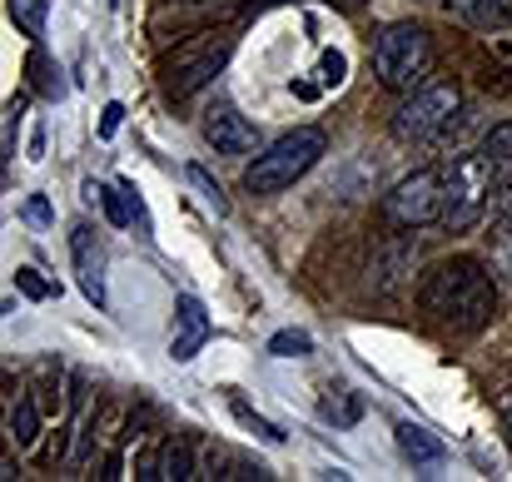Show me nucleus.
<instances>
[{
    "label": "nucleus",
    "instance_id": "nucleus-1",
    "mask_svg": "<svg viewBox=\"0 0 512 482\" xmlns=\"http://www.w3.org/2000/svg\"><path fill=\"white\" fill-rule=\"evenodd\" d=\"M423 309L438 323H453L458 333H478V328H488L493 309H498V284L478 259L458 254V259H443L428 269Z\"/></svg>",
    "mask_w": 512,
    "mask_h": 482
},
{
    "label": "nucleus",
    "instance_id": "nucleus-2",
    "mask_svg": "<svg viewBox=\"0 0 512 482\" xmlns=\"http://www.w3.org/2000/svg\"><path fill=\"white\" fill-rule=\"evenodd\" d=\"M324 150H329L324 130H314V125L289 130L284 140H274L269 150L254 155V164L244 169V189L249 194H284L294 179H304L314 164L324 160Z\"/></svg>",
    "mask_w": 512,
    "mask_h": 482
},
{
    "label": "nucleus",
    "instance_id": "nucleus-3",
    "mask_svg": "<svg viewBox=\"0 0 512 482\" xmlns=\"http://www.w3.org/2000/svg\"><path fill=\"white\" fill-rule=\"evenodd\" d=\"M433 65V40L423 25H383L373 35V75L383 90H413Z\"/></svg>",
    "mask_w": 512,
    "mask_h": 482
},
{
    "label": "nucleus",
    "instance_id": "nucleus-4",
    "mask_svg": "<svg viewBox=\"0 0 512 482\" xmlns=\"http://www.w3.org/2000/svg\"><path fill=\"white\" fill-rule=\"evenodd\" d=\"M493 164L483 160V155H463V160H453L443 169V229L448 234H468V229H478L483 224V214H488V194H493Z\"/></svg>",
    "mask_w": 512,
    "mask_h": 482
},
{
    "label": "nucleus",
    "instance_id": "nucleus-5",
    "mask_svg": "<svg viewBox=\"0 0 512 482\" xmlns=\"http://www.w3.org/2000/svg\"><path fill=\"white\" fill-rule=\"evenodd\" d=\"M383 214L403 229H418V224H433L443 214V169H418L408 179H398L388 194H383Z\"/></svg>",
    "mask_w": 512,
    "mask_h": 482
},
{
    "label": "nucleus",
    "instance_id": "nucleus-6",
    "mask_svg": "<svg viewBox=\"0 0 512 482\" xmlns=\"http://www.w3.org/2000/svg\"><path fill=\"white\" fill-rule=\"evenodd\" d=\"M458 105H463L458 85H428V90H418V95L393 115V135L423 145V140H433L438 130H448V120L458 115Z\"/></svg>",
    "mask_w": 512,
    "mask_h": 482
},
{
    "label": "nucleus",
    "instance_id": "nucleus-7",
    "mask_svg": "<svg viewBox=\"0 0 512 482\" xmlns=\"http://www.w3.org/2000/svg\"><path fill=\"white\" fill-rule=\"evenodd\" d=\"M229 45H234V40L224 35L219 45L209 40V45H199V50H179V55H174V65L165 70V90H170L174 100H189L194 90H204V85H209V80L224 70Z\"/></svg>",
    "mask_w": 512,
    "mask_h": 482
},
{
    "label": "nucleus",
    "instance_id": "nucleus-8",
    "mask_svg": "<svg viewBox=\"0 0 512 482\" xmlns=\"http://www.w3.org/2000/svg\"><path fill=\"white\" fill-rule=\"evenodd\" d=\"M70 259H75V279H80L85 299L95 309H105V269H110V259H105V244H100V234L90 224L70 229Z\"/></svg>",
    "mask_w": 512,
    "mask_h": 482
},
{
    "label": "nucleus",
    "instance_id": "nucleus-9",
    "mask_svg": "<svg viewBox=\"0 0 512 482\" xmlns=\"http://www.w3.org/2000/svg\"><path fill=\"white\" fill-rule=\"evenodd\" d=\"M204 140L214 145V155H254V150H259L254 120H244L229 100H219V105L204 115Z\"/></svg>",
    "mask_w": 512,
    "mask_h": 482
},
{
    "label": "nucleus",
    "instance_id": "nucleus-10",
    "mask_svg": "<svg viewBox=\"0 0 512 482\" xmlns=\"http://www.w3.org/2000/svg\"><path fill=\"white\" fill-rule=\"evenodd\" d=\"M209 333H214V323H209V314H204V304H199L194 294H179V299H174L170 358H174V363H189V358H199V348L209 343Z\"/></svg>",
    "mask_w": 512,
    "mask_h": 482
},
{
    "label": "nucleus",
    "instance_id": "nucleus-11",
    "mask_svg": "<svg viewBox=\"0 0 512 482\" xmlns=\"http://www.w3.org/2000/svg\"><path fill=\"white\" fill-rule=\"evenodd\" d=\"M393 438H398V453H403L413 468H428V463H443V458H448L443 438H433V433H428V428H418V423H398V428H393Z\"/></svg>",
    "mask_w": 512,
    "mask_h": 482
},
{
    "label": "nucleus",
    "instance_id": "nucleus-12",
    "mask_svg": "<svg viewBox=\"0 0 512 482\" xmlns=\"http://www.w3.org/2000/svg\"><path fill=\"white\" fill-rule=\"evenodd\" d=\"M443 10L458 15L463 25H473V30H508L512 25L503 0H443Z\"/></svg>",
    "mask_w": 512,
    "mask_h": 482
},
{
    "label": "nucleus",
    "instance_id": "nucleus-13",
    "mask_svg": "<svg viewBox=\"0 0 512 482\" xmlns=\"http://www.w3.org/2000/svg\"><path fill=\"white\" fill-rule=\"evenodd\" d=\"M319 418H324V423H334V428H353V423L363 418V398H358V393H348V388H329V393H324V403H319Z\"/></svg>",
    "mask_w": 512,
    "mask_h": 482
},
{
    "label": "nucleus",
    "instance_id": "nucleus-14",
    "mask_svg": "<svg viewBox=\"0 0 512 482\" xmlns=\"http://www.w3.org/2000/svg\"><path fill=\"white\" fill-rule=\"evenodd\" d=\"M478 155H483V160L493 164V169H512V120H503V125H493V130L483 135Z\"/></svg>",
    "mask_w": 512,
    "mask_h": 482
},
{
    "label": "nucleus",
    "instance_id": "nucleus-15",
    "mask_svg": "<svg viewBox=\"0 0 512 482\" xmlns=\"http://www.w3.org/2000/svg\"><path fill=\"white\" fill-rule=\"evenodd\" d=\"M5 10H10L20 35H30V40L45 35V0H5Z\"/></svg>",
    "mask_w": 512,
    "mask_h": 482
},
{
    "label": "nucleus",
    "instance_id": "nucleus-16",
    "mask_svg": "<svg viewBox=\"0 0 512 482\" xmlns=\"http://www.w3.org/2000/svg\"><path fill=\"white\" fill-rule=\"evenodd\" d=\"M35 433H40L35 398H15V408H10V438H15L20 448H30V443H35Z\"/></svg>",
    "mask_w": 512,
    "mask_h": 482
},
{
    "label": "nucleus",
    "instance_id": "nucleus-17",
    "mask_svg": "<svg viewBox=\"0 0 512 482\" xmlns=\"http://www.w3.org/2000/svg\"><path fill=\"white\" fill-rule=\"evenodd\" d=\"M269 353H274V358H309V353H314V338H309L304 328H279V333L269 338Z\"/></svg>",
    "mask_w": 512,
    "mask_h": 482
},
{
    "label": "nucleus",
    "instance_id": "nucleus-18",
    "mask_svg": "<svg viewBox=\"0 0 512 482\" xmlns=\"http://www.w3.org/2000/svg\"><path fill=\"white\" fill-rule=\"evenodd\" d=\"M160 478H194V453H189V443H165V453H160Z\"/></svg>",
    "mask_w": 512,
    "mask_h": 482
},
{
    "label": "nucleus",
    "instance_id": "nucleus-19",
    "mask_svg": "<svg viewBox=\"0 0 512 482\" xmlns=\"http://www.w3.org/2000/svg\"><path fill=\"white\" fill-rule=\"evenodd\" d=\"M229 408H234V418H239V423H244L249 433H259L264 443H284V433H279V428H274L269 418H259V413H254V408H249V403H244L239 393H229Z\"/></svg>",
    "mask_w": 512,
    "mask_h": 482
},
{
    "label": "nucleus",
    "instance_id": "nucleus-20",
    "mask_svg": "<svg viewBox=\"0 0 512 482\" xmlns=\"http://www.w3.org/2000/svg\"><path fill=\"white\" fill-rule=\"evenodd\" d=\"M408 264H413V249H408V244L388 249V259H383V264H373V274H378L373 284H378V289H393V284H398V274H408Z\"/></svg>",
    "mask_w": 512,
    "mask_h": 482
},
{
    "label": "nucleus",
    "instance_id": "nucleus-21",
    "mask_svg": "<svg viewBox=\"0 0 512 482\" xmlns=\"http://www.w3.org/2000/svg\"><path fill=\"white\" fill-rule=\"evenodd\" d=\"M30 70H35V85H40V95H50V100H60V95H65V80H60V70H55V65H50L40 50L30 55Z\"/></svg>",
    "mask_w": 512,
    "mask_h": 482
},
{
    "label": "nucleus",
    "instance_id": "nucleus-22",
    "mask_svg": "<svg viewBox=\"0 0 512 482\" xmlns=\"http://www.w3.org/2000/svg\"><path fill=\"white\" fill-rule=\"evenodd\" d=\"M493 264L512 284V219H498V229H493Z\"/></svg>",
    "mask_w": 512,
    "mask_h": 482
},
{
    "label": "nucleus",
    "instance_id": "nucleus-23",
    "mask_svg": "<svg viewBox=\"0 0 512 482\" xmlns=\"http://www.w3.org/2000/svg\"><path fill=\"white\" fill-rule=\"evenodd\" d=\"M189 184H194V189L204 194V204H209L214 214H224V209H229V204H224V194H219V184H214V179H209V174H204L199 164H189Z\"/></svg>",
    "mask_w": 512,
    "mask_h": 482
},
{
    "label": "nucleus",
    "instance_id": "nucleus-24",
    "mask_svg": "<svg viewBox=\"0 0 512 482\" xmlns=\"http://www.w3.org/2000/svg\"><path fill=\"white\" fill-rule=\"evenodd\" d=\"M120 194H125V204H130V224H135L140 234H150V209H145V199H140V189H135L130 179H120Z\"/></svg>",
    "mask_w": 512,
    "mask_h": 482
},
{
    "label": "nucleus",
    "instance_id": "nucleus-25",
    "mask_svg": "<svg viewBox=\"0 0 512 482\" xmlns=\"http://www.w3.org/2000/svg\"><path fill=\"white\" fill-rule=\"evenodd\" d=\"M20 214H25V224H35V229H50V224H55V209H50L45 194H30V199L20 204Z\"/></svg>",
    "mask_w": 512,
    "mask_h": 482
},
{
    "label": "nucleus",
    "instance_id": "nucleus-26",
    "mask_svg": "<svg viewBox=\"0 0 512 482\" xmlns=\"http://www.w3.org/2000/svg\"><path fill=\"white\" fill-rule=\"evenodd\" d=\"M15 289H20L25 299H50V294H55V289H50V284H45L35 269H15Z\"/></svg>",
    "mask_w": 512,
    "mask_h": 482
},
{
    "label": "nucleus",
    "instance_id": "nucleus-27",
    "mask_svg": "<svg viewBox=\"0 0 512 482\" xmlns=\"http://www.w3.org/2000/svg\"><path fill=\"white\" fill-rule=\"evenodd\" d=\"M343 70H348V60H343L339 50H329V55L319 60V80H324V85H339Z\"/></svg>",
    "mask_w": 512,
    "mask_h": 482
},
{
    "label": "nucleus",
    "instance_id": "nucleus-28",
    "mask_svg": "<svg viewBox=\"0 0 512 482\" xmlns=\"http://www.w3.org/2000/svg\"><path fill=\"white\" fill-rule=\"evenodd\" d=\"M120 125H125V105H120V100H110V105H105V115H100V140H110Z\"/></svg>",
    "mask_w": 512,
    "mask_h": 482
},
{
    "label": "nucleus",
    "instance_id": "nucleus-29",
    "mask_svg": "<svg viewBox=\"0 0 512 482\" xmlns=\"http://www.w3.org/2000/svg\"><path fill=\"white\" fill-rule=\"evenodd\" d=\"M498 219H512V174H508V184H503V194H498Z\"/></svg>",
    "mask_w": 512,
    "mask_h": 482
},
{
    "label": "nucleus",
    "instance_id": "nucleus-30",
    "mask_svg": "<svg viewBox=\"0 0 512 482\" xmlns=\"http://www.w3.org/2000/svg\"><path fill=\"white\" fill-rule=\"evenodd\" d=\"M30 160H45V130L30 135Z\"/></svg>",
    "mask_w": 512,
    "mask_h": 482
},
{
    "label": "nucleus",
    "instance_id": "nucleus-31",
    "mask_svg": "<svg viewBox=\"0 0 512 482\" xmlns=\"http://www.w3.org/2000/svg\"><path fill=\"white\" fill-rule=\"evenodd\" d=\"M503 423H508V443H512V398L503 403Z\"/></svg>",
    "mask_w": 512,
    "mask_h": 482
},
{
    "label": "nucleus",
    "instance_id": "nucleus-32",
    "mask_svg": "<svg viewBox=\"0 0 512 482\" xmlns=\"http://www.w3.org/2000/svg\"><path fill=\"white\" fill-rule=\"evenodd\" d=\"M503 5H508V15H512V0H503Z\"/></svg>",
    "mask_w": 512,
    "mask_h": 482
},
{
    "label": "nucleus",
    "instance_id": "nucleus-33",
    "mask_svg": "<svg viewBox=\"0 0 512 482\" xmlns=\"http://www.w3.org/2000/svg\"><path fill=\"white\" fill-rule=\"evenodd\" d=\"M110 5H115V0H110Z\"/></svg>",
    "mask_w": 512,
    "mask_h": 482
}]
</instances>
